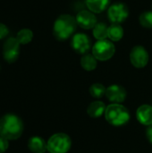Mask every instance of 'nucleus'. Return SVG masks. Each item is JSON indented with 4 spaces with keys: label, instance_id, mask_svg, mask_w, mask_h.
<instances>
[{
    "label": "nucleus",
    "instance_id": "f257e3e1",
    "mask_svg": "<svg viewBox=\"0 0 152 153\" xmlns=\"http://www.w3.org/2000/svg\"><path fill=\"white\" fill-rule=\"evenodd\" d=\"M22 132L23 124L17 116L7 114L0 119V136L7 140H16Z\"/></svg>",
    "mask_w": 152,
    "mask_h": 153
},
{
    "label": "nucleus",
    "instance_id": "f03ea898",
    "mask_svg": "<svg viewBox=\"0 0 152 153\" xmlns=\"http://www.w3.org/2000/svg\"><path fill=\"white\" fill-rule=\"evenodd\" d=\"M76 19L70 14L60 15L54 23L53 33L57 40L63 41L70 38L76 30Z\"/></svg>",
    "mask_w": 152,
    "mask_h": 153
},
{
    "label": "nucleus",
    "instance_id": "7ed1b4c3",
    "mask_svg": "<svg viewBox=\"0 0 152 153\" xmlns=\"http://www.w3.org/2000/svg\"><path fill=\"white\" fill-rule=\"evenodd\" d=\"M106 120L114 126H122L130 121V113L125 107L120 104H110L105 112Z\"/></svg>",
    "mask_w": 152,
    "mask_h": 153
},
{
    "label": "nucleus",
    "instance_id": "20e7f679",
    "mask_svg": "<svg viewBox=\"0 0 152 153\" xmlns=\"http://www.w3.org/2000/svg\"><path fill=\"white\" fill-rule=\"evenodd\" d=\"M47 151L50 153H66L71 148V138L63 133L52 135L47 143Z\"/></svg>",
    "mask_w": 152,
    "mask_h": 153
},
{
    "label": "nucleus",
    "instance_id": "39448f33",
    "mask_svg": "<svg viewBox=\"0 0 152 153\" xmlns=\"http://www.w3.org/2000/svg\"><path fill=\"white\" fill-rule=\"evenodd\" d=\"M116 52V48L113 42L108 39L98 40L92 48V55L100 61L110 59Z\"/></svg>",
    "mask_w": 152,
    "mask_h": 153
},
{
    "label": "nucleus",
    "instance_id": "423d86ee",
    "mask_svg": "<svg viewBox=\"0 0 152 153\" xmlns=\"http://www.w3.org/2000/svg\"><path fill=\"white\" fill-rule=\"evenodd\" d=\"M129 15V9L124 3H116L109 6L108 16L113 23H121L125 22Z\"/></svg>",
    "mask_w": 152,
    "mask_h": 153
},
{
    "label": "nucleus",
    "instance_id": "0eeeda50",
    "mask_svg": "<svg viewBox=\"0 0 152 153\" xmlns=\"http://www.w3.org/2000/svg\"><path fill=\"white\" fill-rule=\"evenodd\" d=\"M20 54V43L16 38H9L3 46V56L8 63H13L17 60Z\"/></svg>",
    "mask_w": 152,
    "mask_h": 153
},
{
    "label": "nucleus",
    "instance_id": "6e6552de",
    "mask_svg": "<svg viewBox=\"0 0 152 153\" xmlns=\"http://www.w3.org/2000/svg\"><path fill=\"white\" fill-rule=\"evenodd\" d=\"M130 60L133 65L136 68H142L149 62V54L145 48L135 46L130 53Z\"/></svg>",
    "mask_w": 152,
    "mask_h": 153
},
{
    "label": "nucleus",
    "instance_id": "1a4fd4ad",
    "mask_svg": "<svg viewBox=\"0 0 152 153\" xmlns=\"http://www.w3.org/2000/svg\"><path fill=\"white\" fill-rule=\"evenodd\" d=\"M71 46L78 54H86L91 48L90 39L84 33H77L73 35Z\"/></svg>",
    "mask_w": 152,
    "mask_h": 153
},
{
    "label": "nucleus",
    "instance_id": "9d476101",
    "mask_svg": "<svg viewBox=\"0 0 152 153\" xmlns=\"http://www.w3.org/2000/svg\"><path fill=\"white\" fill-rule=\"evenodd\" d=\"M75 19L77 24L84 30L92 29L97 24V17L90 11H87V10L81 11L76 15Z\"/></svg>",
    "mask_w": 152,
    "mask_h": 153
},
{
    "label": "nucleus",
    "instance_id": "9b49d317",
    "mask_svg": "<svg viewBox=\"0 0 152 153\" xmlns=\"http://www.w3.org/2000/svg\"><path fill=\"white\" fill-rule=\"evenodd\" d=\"M126 91L124 87L117 85V84H114L109 86L107 89L106 91V96L108 98V100L113 103H121L124 102L126 99Z\"/></svg>",
    "mask_w": 152,
    "mask_h": 153
},
{
    "label": "nucleus",
    "instance_id": "f8f14e48",
    "mask_svg": "<svg viewBox=\"0 0 152 153\" xmlns=\"http://www.w3.org/2000/svg\"><path fill=\"white\" fill-rule=\"evenodd\" d=\"M136 117L138 121L144 126L152 125V107L150 105L141 106L136 112Z\"/></svg>",
    "mask_w": 152,
    "mask_h": 153
},
{
    "label": "nucleus",
    "instance_id": "ddd939ff",
    "mask_svg": "<svg viewBox=\"0 0 152 153\" xmlns=\"http://www.w3.org/2000/svg\"><path fill=\"white\" fill-rule=\"evenodd\" d=\"M28 147L32 152L34 153H44L47 150V143L44 141V139H42L41 137H39V136L31 137L29 140Z\"/></svg>",
    "mask_w": 152,
    "mask_h": 153
},
{
    "label": "nucleus",
    "instance_id": "4468645a",
    "mask_svg": "<svg viewBox=\"0 0 152 153\" xmlns=\"http://www.w3.org/2000/svg\"><path fill=\"white\" fill-rule=\"evenodd\" d=\"M106 109H107V108L103 102L94 101L89 105V107L87 108V113L92 118H99L103 114H105Z\"/></svg>",
    "mask_w": 152,
    "mask_h": 153
},
{
    "label": "nucleus",
    "instance_id": "2eb2a0df",
    "mask_svg": "<svg viewBox=\"0 0 152 153\" xmlns=\"http://www.w3.org/2000/svg\"><path fill=\"white\" fill-rule=\"evenodd\" d=\"M110 1L111 0H87L86 4L90 12L99 13L108 7Z\"/></svg>",
    "mask_w": 152,
    "mask_h": 153
},
{
    "label": "nucleus",
    "instance_id": "dca6fc26",
    "mask_svg": "<svg viewBox=\"0 0 152 153\" xmlns=\"http://www.w3.org/2000/svg\"><path fill=\"white\" fill-rule=\"evenodd\" d=\"M124 36V30L118 23H112L108 27V38L111 41H118Z\"/></svg>",
    "mask_w": 152,
    "mask_h": 153
},
{
    "label": "nucleus",
    "instance_id": "f3484780",
    "mask_svg": "<svg viewBox=\"0 0 152 153\" xmlns=\"http://www.w3.org/2000/svg\"><path fill=\"white\" fill-rule=\"evenodd\" d=\"M93 35L98 40L107 39L108 37V27L104 22H99L93 28Z\"/></svg>",
    "mask_w": 152,
    "mask_h": 153
},
{
    "label": "nucleus",
    "instance_id": "a211bd4d",
    "mask_svg": "<svg viewBox=\"0 0 152 153\" xmlns=\"http://www.w3.org/2000/svg\"><path fill=\"white\" fill-rule=\"evenodd\" d=\"M81 65L86 71H92L97 67V58L91 54H85L81 59Z\"/></svg>",
    "mask_w": 152,
    "mask_h": 153
},
{
    "label": "nucleus",
    "instance_id": "6ab92c4d",
    "mask_svg": "<svg viewBox=\"0 0 152 153\" xmlns=\"http://www.w3.org/2000/svg\"><path fill=\"white\" fill-rule=\"evenodd\" d=\"M32 38H33V32L29 29H22L16 35L17 41L22 45L30 43L31 41Z\"/></svg>",
    "mask_w": 152,
    "mask_h": 153
},
{
    "label": "nucleus",
    "instance_id": "aec40b11",
    "mask_svg": "<svg viewBox=\"0 0 152 153\" xmlns=\"http://www.w3.org/2000/svg\"><path fill=\"white\" fill-rule=\"evenodd\" d=\"M106 91H107V89L101 83H94L90 88V95L97 99H100L104 95H106Z\"/></svg>",
    "mask_w": 152,
    "mask_h": 153
},
{
    "label": "nucleus",
    "instance_id": "412c9836",
    "mask_svg": "<svg viewBox=\"0 0 152 153\" xmlns=\"http://www.w3.org/2000/svg\"><path fill=\"white\" fill-rule=\"evenodd\" d=\"M140 23L142 24V27L147 28V29H151L152 28V12L151 11H147L142 13L140 15Z\"/></svg>",
    "mask_w": 152,
    "mask_h": 153
},
{
    "label": "nucleus",
    "instance_id": "4be33fe9",
    "mask_svg": "<svg viewBox=\"0 0 152 153\" xmlns=\"http://www.w3.org/2000/svg\"><path fill=\"white\" fill-rule=\"evenodd\" d=\"M9 146V143L8 140L0 136V153H4L6 152V150L8 149Z\"/></svg>",
    "mask_w": 152,
    "mask_h": 153
},
{
    "label": "nucleus",
    "instance_id": "5701e85b",
    "mask_svg": "<svg viewBox=\"0 0 152 153\" xmlns=\"http://www.w3.org/2000/svg\"><path fill=\"white\" fill-rule=\"evenodd\" d=\"M8 33H9V30L7 26L3 23H0V39L5 38L8 35Z\"/></svg>",
    "mask_w": 152,
    "mask_h": 153
},
{
    "label": "nucleus",
    "instance_id": "b1692460",
    "mask_svg": "<svg viewBox=\"0 0 152 153\" xmlns=\"http://www.w3.org/2000/svg\"><path fill=\"white\" fill-rule=\"evenodd\" d=\"M147 138L150 141V143L152 144V125L149 126V128L147 129Z\"/></svg>",
    "mask_w": 152,
    "mask_h": 153
}]
</instances>
